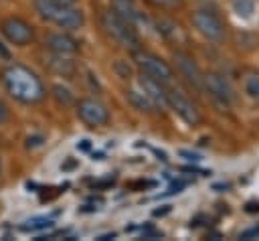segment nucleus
Masks as SVG:
<instances>
[{"label": "nucleus", "mask_w": 259, "mask_h": 241, "mask_svg": "<svg viewBox=\"0 0 259 241\" xmlns=\"http://www.w3.org/2000/svg\"><path fill=\"white\" fill-rule=\"evenodd\" d=\"M77 115L83 124L97 128V126H105L109 122V109L95 97H83L75 103Z\"/></svg>", "instance_id": "nucleus-8"}, {"label": "nucleus", "mask_w": 259, "mask_h": 241, "mask_svg": "<svg viewBox=\"0 0 259 241\" xmlns=\"http://www.w3.org/2000/svg\"><path fill=\"white\" fill-rule=\"evenodd\" d=\"M0 59H4V61H8L10 59V51L4 47V43L0 41Z\"/></svg>", "instance_id": "nucleus-22"}, {"label": "nucleus", "mask_w": 259, "mask_h": 241, "mask_svg": "<svg viewBox=\"0 0 259 241\" xmlns=\"http://www.w3.org/2000/svg\"><path fill=\"white\" fill-rule=\"evenodd\" d=\"M45 65L53 73H57L61 77H67L69 79V77L75 75V63L67 55H57V53H51L49 51V57H45Z\"/></svg>", "instance_id": "nucleus-13"}, {"label": "nucleus", "mask_w": 259, "mask_h": 241, "mask_svg": "<svg viewBox=\"0 0 259 241\" xmlns=\"http://www.w3.org/2000/svg\"><path fill=\"white\" fill-rule=\"evenodd\" d=\"M125 99L138 109V111H146V113H152L156 109V103L140 89H125Z\"/></svg>", "instance_id": "nucleus-14"}, {"label": "nucleus", "mask_w": 259, "mask_h": 241, "mask_svg": "<svg viewBox=\"0 0 259 241\" xmlns=\"http://www.w3.org/2000/svg\"><path fill=\"white\" fill-rule=\"evenodd\" d=\"M53 95H55V99H57L59 103H63V105L73 103V93H71L67 87H63V85H55V87H53Z\"/></svg>", "instance_id": "nucleus-17"}, {"label": "nucleus", "mask_w": 259, "mask_h": 241, "mask_svg": "<svg viewBox=\"0 0 259 241\" xmlns=\"http://www.w3.org/2000/svg\"><path fill=\"white\" fill-rule=\"evenodd\" d=\"M202 87L210 93L212 99H217L219 103L223 105H231L235 103L237 99V93H235V87L231 85V81L221 75V73H208L202 77Z\"/></svg>", "instance_id": "nucleus-9"}, {"label": "nucleus", "mask_w": 259, "mask_h": 241, "mask_svg": "<svg viewBox=\"0 0 259 241\" xmlns=\"http://www.w3.org/2000/svg\"><path fill=\"white\" fill-rule=\"evenodd\" d=\"M174 63H176L178 73H180L192 87L202 89V77H204V73L200 71V67L196 65V61H194L188 53L176 51V53H174Z\"/></svg>", "instance_id": "nucleus-10"}, {"label": "nucleus", "mask_w": 259, "mask_h": 241, "mask_svg": "<svg viewBox=\"0 0 259 241\" xmlns=\"http://www.w3.org/2000/svg\"><path fill=\"white\" fill-rule=\"evenodd\" d=\"M166 107H170L188 126H194L200 122V113H198L196 105L182 91H178L174 87H166Z\"/></svg>", "instance_id": "nucleus-7"}, {"label": "nucleus", "mask_w": 259, "mask_h": 241, "mask_svg": "<svg viewBox=\"0 0 259 241\" xmlns=\"http://www.w3.org/2000/svg\"><path fill=\"white\" fill-rule=\"evenodd\" d=\"M0 32L2 36L14 45V47H26L34 41V28L30 22H26L20 16H6L0 22Z\"/></svg>", "instance_id": "nucleus-6"}, {"label": "nucleus", "mask_w": 259, "mask_h": 241, "mask_svg": "<svg viewBox=\"0 0 259 241\" xmlns=\"http://www.w3.org/2000/svg\"><path fill=\"white\" fill-rule=\"evenodd\" d=\"M146 2L160 10H176V8H182L184 4V0H146Z\"/></svg>", "instance_id": "nucleus-18"}, {"label": "nucleus", "mask_w": 259, "mask_h": 241, "mask_svg": "<svg viewBox=\"0 0 259 241\" xmlns=\"http://www.w3.org/2000/svg\"><path fill=\"white\" fill-rule=\"evenodd\" d=\"M132 59H134L136 67H138L144 75H148V77H152V79H156V81H160V83H166V85H168V83L172 81V77H174L172 67H170L162 57H158V55H154V53H150V51L136 49V51H132Z\"/></svg>", "instance_id": "nucleus-4"}, {"label": "nucleus", "mask_w": 259, "mask_h": 241, "mask_svg": "<svg viewBox=\"0 0 259 241\" xmlns=\"http://www.w3.org/2000/svg\"><path fill=\"white\" fill-rule=\"evenodd\" d=\"M140 87L156 103V107L158 105L166 107V83H160V81H156V79H152V77L142 73L140 75Z\"/></svg>", "instance_id": "nucleus-12"}, {"label": "nucleus", "mask_w": 259, "mask_h": 241, "mask_svg": "<svg viewBox=\"0 0 259 241\" xmlns=\"http://www.w3.org/2000/svg\"><path fill=\"white\" fill-rule=\"evenodd\" d=\"M49 225H51L49 219H32V221H26V225H22L20 229H24V231H34V229H45V227H49Z\"/></svg>", "instance_id": "nucleus-19"}, {"label": "nucleus", "mask_w": 259, "mask_h": 241, "mask_svg": "<svg viewBox=\"0 0 259 241\" xmlns=\"http://www.w3.org/2000/svg\"><path fill=\"white\" fill-rule=\"evenodd\" d=\"M0 81H2V87L6 89V93L12 99H16L18 103L34 105L47 97L42 79L30 67L22 65V63H10V65L2 67Z\"/></svg>", "instance_id": "nucleus-1"}, {"label": "nucleus", "mask_w": 259, "mask_h": 241, "mask_svg": "<svg viewBox=\"0 0 259 241\" xmlns=\"http://www.w3.org/2000/svg\"><path fill=\"white\" fill-rule=\"evenodd\" d=\"M55 2L65 4V6H75V4H77V0H55Z\"/></svg>", "instance_id": "nucleus-23"}, {"label": "nucleus", "mask_w": 259, "mask_h": 241, "mask_svg": "<svg viewBox=\"0 0 259 241\" xmlns=\"http://www.w3.org/2000/svg\"><path fill=\"white\" fill-rule=\"evenodd\" d=\"M243 87H245V93H247L253 101L259 103V73H251V75H247Z\"/></svg>", "instance_id": "nucleus-16"}, {"label": "nucleus", "mask_w": 259, "mask_h": 241, "mask_svg": "<svg viewBox=\"0 0 259 241\" xmlns=\"http://www.w3.org/2000/svg\"><path fill=\"white\" fill-rule=\"evenodd\" d=\"M34 10L38 16L47 22H53L55 26L63 30H75L83 26V12L75 6H65L55 0H34Z\"/></svg>", "instance_id": "nucleus-2"}, {"label": "nucleus", "mask_w": 259, "mask_h": 241, "mask_svg": "<svg viewBox=\"0 0 259 241\" xmlns=\"http://www.w3.org/2000/svg\"><path fill=\"white\" fill-rule=\"evenodd\" d=\"M182 156H188V160H200L198 154H190V152H182Z\"/></svg>", "instance_id": "nucleus-24"}, {"label": "nucleus", "mask_w": 259, "mask_h": 241, "mask_svg": "<svg viewBox=\"0 0 259 241\" xmlns=\"http://www.w3.org/2000/svg\"><path fill=\"white\" fill-rule=\"evenodd\" d=\"M253 237H259V227H251L239 235V239H253Z\"/></svg>", "instance_id": "nucleus-20"}, {"label": "nucleus", "mask_w": 259, "mask_h": 241, "mask_svg": "<svg viewBox=\"0 0 259 241\" xmlns=\"http://www.w3.org/2000/svg\"><path fill=\"white\" fill-rule=\"evenodd\" d=\"M8 119V107H6V103L0 99V124H4Z\"/></svg>", "instance_id": "nucleus-21"}, {"label": "nucleus", "mask_w": 259, "mask_h": 241, "mask_svg": "<svg viewBox=\"0 0 259 241\" xmlns=\"http://www.w3.org/2000/svg\"><path fill=\"white\" fill-rule=\"evenodd\" d=\"M190 22L194 26V30L204 36L206 41L212 43H221L225 38V22L221 20V16L212 10H194L190 14Z\"/></svg>", "instance_id": "nucleus-5"}, {"label": "nucleus", "mask_w": 259, "mask_h": 241, "mask_svg": "<svg viewBox=\"0 0 259 241\" xmlns=\"http://www.w3.org/2000/svg\"><path fill=\"white\" fill-rule=\"evenodd\" d=\"M45 47L51 51V53H57V55H75L79 51V43L69 34V32H49L45 36Z\"/></svg>", "instance_id": "nucleus-11"}, {"label": "nucleus", "mask_w": 259, "mask_h": 241, "mask_svg": "<svg viewBox=\"0 0 259 241\" xmlns=\"http://www.w3.org/2000/svg\"><path fill=\"white\" fill-rule=\"evenodd\" d=\"M231 6L241 18H251L255 12V0H231Z\"/></svg>", "instance_id": "nucleus-15"}, {"label": "nucleus", "mask_w": 259, "mask_h": 241, "mask_svg": "<svg viewBox=\"0 0 259 241\" xmlns=\"http://www.w3.org/2000/svg\"><path fill=\"white\" fill-rule=\"evenodd\" d=\"M101 26L107 32V36H111L119 47L130 49V51L140 49L142 41H140L136 26L132 22H127L123 16H119L117 12H113V10L103 12L101 14Z\"/></svg>", "instance_id": "nucleus-3"}]
</instances>
